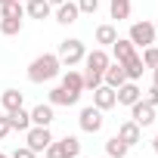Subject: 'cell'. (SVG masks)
Here are the masks:
<instances>
[{
	"label": "cell",
	"instance_id": "cell-1",
	"mask_svg": "<svg viewBox=\"0 0 158 158\" xmlns=\"http://www.w3.org/2000/svg\"><path fill=\"white\" fill-rule=\"evenodd\" d=\"M59 68H62L59 56H56V53H44V56H37V59L28 65V81H31V84L53 81V77L59 74Z\"/></svg>",
	"mask_w": 158,
	"mask_h": 158
},
{
	"label": "cell",
	"instance_id": "cell-2",
	"mask_svg": "<svg viewBox=\"0 0 158 158\" xmlns=\"http://www.w3.org/2000/svg\"><path fill=\"white\" fill-rule=\"evenodd\" d=\"M44 152H47V158H77L81 155V139L77 136H62V139H53Z\"/></svg>",
	"mask_w": 158,
	"mask_h": 158
},
{
	"label": "cell",
	"instance_id": "cell-3",
	"mask_svg": "<svg viewBox=\"0 0 158 158\" xmlns=\"http://www.w3.org/2000/svg\"><path fill=\"white\" fill-rule=\"evenodd\" d=\"M59 62L62 65H77V62H84V56H87V50H84V40H77V37H68V40H62L59 44Z\"/></svg>",
	"mask_w": 158,
	"mask_h": 158
},
{
	"label": "cell",
	"instance_id": "cell-4",
	"mask_svg": "<svg viewBox=\"0 0 158 158\" xmlns=\"http://www.w3.org/2000/svg\"><path fill=\"white\" fill-rule=\"evenodd\" d=\"M155 37H158V31H155V25L152 22H133L130 25V44L133 47H152L155 44Z\"/></svg>",
	"mask_w": 158,
	"mask_h": 158
},
{
	"label": "cell",
	"instance_id": "cell-5",
	"mask_svg": "<svg viewBox=\"0 0 158 158\" xmlns=\"http://www.w3.org/2000/svg\"><path fill=\"white\" fill-rule=\"evenodd\" d=\"M77 124H81L84 133H99L102 124H106V118H102V112L96 106H87V109H81V115H77Z\"/></svg>",
	"mask_w": 158,
	"mask_h": 158
},
{
	"label": "cell",
	"instance_id": "cell-6",
	"mask_svg": "<svg viewBox=\"0 0 158 158\" xmlns=\"http://www.w3.org/2000/svg\"><path fill=\"white\" fill-rule=\"evenodd\" d=\"M50 143H53V133H50V127H37V124H31V127L25 130V146H28V149H34V152H44Z\"/></svg>",
	"mask_w": 158,
	"mask_h": 158
},
{
	"label": "cell",
	"instance_id": "cell-7",
	"mask_svg": "<svg viewBox=\"0 0 158 158\" xmlns=\"http://www.w3.org/2000/svg\"><path fill=\"white\" fill-rule=\"evenodd\" d=\"M130 121H133V124H139V127L155 124V106H152V102H146V99H136V102L130 106Z\"/></svg>",
	"mask_w": 158,
	"mask_h": 158
},
{
	"label": "cell",
	"instance_id": "cell-8",
	"mask_svg": "<svg viewBox=\"0 0 158 158\" xmlns=\"http://www.w3.org/2000/svg\"><path fill=\"white\" fill-rule=\"evenodd\" d=\"M115 99H118V106H133L136 99H143V90L136 87V81H124L115 90Z\"/></svg>",
	"mask_w": 158,
	"mask_h": 158
},
{
	"label": "cell",
	"instance_id": "cell-9",
	"mask_svg": "<svg viewBox=\"0 0 158 158\" xmlns=\"http://www.w3.org/2000/svg\"><path fill=\"white\" fill-rule=\"evenodd\" d=\"M93 106H96L99 112H109L112 106H118V99H115V87H109V84H99V87L93 90Z\"/></svg>",
	"mask_w": 158,
	"mask_h": 158
},
{
	"label": "cell",
	"instance_id": "cell-10",
	"mask_svg": "<svg viewBox=\"0 0 158 158\" xmlns=\"http://www.w3.org/2000/svg\"><path fill=\"white\" fill-rule=\"evenodd\" d=\"M84 62H87V68H84V71H96V74H102V71L109 68V62H112V59H109V53H106L102 47H96L93 53H87V56H84Z\"/></svg>",
	"mask_w": 158,
	"mask_h": 158
},
{
	"label": "cell",
	"instance_id": "cell-11",
	"mask_svg": "<svg viewBox=\"0 0 158 158\" xmlns=\"http://www.w3.org/2000/svg\"><path fill=\"white\" fill-rule=\"evenodd\" d=\"M124 81H127L124 65H121V62H109V68L102 71V84H109V87H115V90H118Z\"/></svg>",
	"mask_w": 158,
	"mask_h": 158
},
{
	"label": "cell",
	"instance_id": "cell-12",
	"mask_svg": "<svg viewBox=\"0 0 158 158\" xmlns=\"http://www.w3.org/2000/svg\"><path fill=\"white\" fill-rule=\"evenodd\" d=\"M112 53H115V62H121V65H124V62H130V59L136 56V47H133L130 40L118 37V40L112 44Z\"/></svg>",
	"mask_w": 158,
	"mask_h": 158
},
{
	"label": "cell",
	"instance_id": "cell-13",
	"mask_svg": "<svg viewBox=\"0 0 158 158\" xmlns=\"http://www.w3.org/2000/svg\"><path fill=\"white\" fill-rule=\"evenodd\" d=\"M77 16H81V10H77V3H59V10H56V22L59 25H74L77 22Z\"/></svg>",
	"mask_w": 158,
	"mask_h": 158
},
{
	"label": "cell",
	"instance_id": "cell-14",
	"mask_svg": "<svg viewBox=\"0 0 158 158\" xmlns=\"http://www.w3.org/2000/svg\"><path fill=\"white\" fill-rule=\"evenodd\" d=\"M53 118H56V115H53V106H50V102H47V106L40 102V106L31 109V124H37V127H50Z\"/></svg>",
	"mask_w": 158,
	"mask_h": 158
},
{
	"label": "cell",
	"instance_id": "cell-15",
	"mask_svg": "<svg viewBox=\"0 0 158 158\" xmlns=\"http://www.w3.org/2000/svg\"><path fill=\"white\" fill-rule=\"evenodd\" d=\"M118 136H121L127 146H136V143L143 139V127H139V124H133V121H124V124L118 127Z\"/></svg>",
	"mask_w": 158,
	"mask_h": 158
},
{
	"label": "cell",
	"instance_id": "cell-16",
	"mask_svg": "<svg viewBox=\"0 0 158 158\" xmlns=\"http://www.w3.org/2000/svg\"><path fill=\"white\" fill-rule=\"evenodd\" d=\"M22 102H25V96H22V90H3V96H0V106H3V112L10 115V112H16V109H22Z\"/></svg>",
	"mask_w": 158,
	"mask_h": 158
},
{
	"label": "cell",
	"instance_id": "cell-17",
	"mask_svg": "<svg viewBox=\"0 0 158 158\" xmlns=\"http://www.w3.org/2000/svg\"><path fill=\"white\" fill-rule=\"evenodd\" d=\"M77 99H81V93H71V90H65V87L50 90V106H74Z\"/></svg>",
	"mask_w": 158,
	"mask_h": 158
},
{
	"label": "cell",
	"instance_id": "cell-18",
	"mask_svg": "<svg viewBox=\"0 0 158 158\" xmlns=\"http://www.w3.org/2000/svg\"><path fill=\"white\" fill-rule=\"evenodd\" d=\"M25 13H28L31 19H50L53 6L47 3V0H28V3H25Z\"/></svg>",
	"mask_w": 158,
	"mask_h": 158
},
{
	"label": "cell",
	"instance_id": "cell-19",
	"mask_svg": "<svg viewBox=\"0 0 158 158\" xmlns=\"http://www.w3.org/2000/svg\"><path fill=\"white\" fill-rule=\"evenodd\" d=\"M127 149H130V146H127L118 133H115L112 139H106V155H109V158H127Z\"/></svg>",
	"mask_w": 158,
	"mask_h": 158
},
{
	"label": "cell",
	"instance_id": "cell-20",
	"mask_svg": "<svg viewBox=\"0 0 158 158\" xmlns=\"http://www.w3.org/2000/svg\"><path fill=\"white\" fill-rule=\"evenodd\" d=\"M62 87H65V90H71V93H81V90H84V74L68 68V71H65V77H62Z\"/></svg>",
	"mask_w": 158,
	"mask_h": 158
},
{
	"label": "cell",
	"instance_id": "cell-21",
	"mask_svg": "<svg viewBox=\"0 0 158 158\" xmlns=\"http://www.w3.org/2000/svg\"><path fill=\"white\" fill-rule=\"evenodd\" d=\"M10 124H13V130H28L31 127V112H25V109L10 112Z\"/></svg>",
	"mask_w": 158,
	"mask_h": 158
},
{
	"label": "cell",
	"instance_id": "cell-22",
	"mask_svg": "<svg viewBox=\"0 0 158 158\" xmlns=\"http://www.w3.org/2000/svg\"><path fill=\"white\" fill-rule=\"evenodd\" d=\"M118 40V31H115V25H99L96 28V44H102V47H112Z\"/></svg>",
	"mask_w": 158,
	"mask_h": 158
},
{
	"label": "cell",
	"instance_id": "cell-23",
	"mask_svg": "<svg viewBox=\"0 0 158 158\" xmlns=\"http://www.w3.org/2000/svg\"><path fill=\"white\" fill-rule=\"evenodd\" d=\"M109 10H112V19L124 22V19H130V0H112Z\"/></svg>",
	"mask_w": 158,
	"mask_h": 158
},
{
	"label": "cell",
	"instance_id": "cell-24",
	"mask_svg": "<svg viewBox=\"0 0 158 158\" xmlns=\"http://www.w3.org/2000/svg\"><path fill=\"white\" fill-rule=\"evenodd\" d=\"M143 59L139 56H133L130 62H124V71H127V81H139V77H143Z\"/></svg>",
	"mask_w": 158,
	"mask_h": 158
},
{
	"label": "cell",
	"instance_id": "cell-25",
	"mask_svg": "<svg viewBox=\"0 0 158 158\" xmlns=\"http://www.w3.org/2000/svg\"><path fill=\"white\" fill-rule=\"evenodd\" d=\"M0 13H3L6 19H22V16H25V6L19 3V0H10V3L0 6Z\"/></svg>",
	"mask_w": 158,
	"mask_h": 158
},
{
	"label": "cell",
	"instance_id": "cell-26",
	"mask_svg": "<svg viewBox=\"0 0 158 158\" xmlns=\"http://www.w3.org/2000/svg\"><path fill=\"white\" fill-rule=\"evenodd\" d=\"M19 31H22V19H6V16H3V22H0V34L13 37V34H19Z\"/></svg>",
	"mask_w": 158,
	"mask_h": 158
},
{
	"label": "cell",
	"instance_id": "cell-27",
	"mask_svg": "<svg viewBox=\"0 0 158 158\" xmlns=\"http://www.w3.org/2000/svg\"><path fill=\"white\" fill-rule=\"evenodd\" d=\"M139 59H143L146 68H158V47H155V44H152V47H143V56H139Z\"/></svg>",
	"mask_w": 158,
	"mask_h": 158
},
{
	"label": "cell",
	"instance_id": "cell-28",
	"mask_svg": "<svg viewBox=\"0 0 158 158\" xmlns=\"http://www.w3.org/2000/svg\"><path fill=\"white\" fill-rule=\"evenodd\" d=\"M102 84V74H96V71H84V90H96Z\"/></svg>",
	"mask_w": 158,
	"mask_h": 158
},
{
	"label": "cell",
	"instance_id": "cell-29",
	"mask_svg": "<svg viewBox=\"0 0 158 158\" xmlns=\"http://www.w3.org/2000/svg\"><path fill=\"white\" fill-rule=\"evenodd\" d=\"M77 10L87 13V16H93V13L99 10V0H77Z\"/></svg>",
	"mask_w": 158,
	"mask_h": 158
},
{
	"label": "cell",
	"instance_id": "cell-30",
	"mask_svg": "<svg viewBox=\"0 0 158 158\" xmlns=\"http://www.w3.org/2000/svg\"><path fill=\"white\" fill-rule=\"evenodd\" d=\"M34 155H37L34 149H28V146H19V149H13V155H10V158H34Z\"/></svg>",
	"mask_w": 158,
	"mask_h": 158
},
{
	"label": "cell",
	"instance_id": "cell-31",
	"mask_svg": "<svg viewBox=\"0 0 158 158\" xmlns=\"http://www.w3.org/2000/svg\"><path fill=\"white\" fill-rule=\"evenodd\" d=\"M10 130H13V124H10V115H0V139H3V136H10Z\"/></svg>",
	"mask_w": 158,
	"mask_h": 158
},
{
	"label": "cell",
	"instance_id": "cell-32",
	"mask_svg": "<svg viewBox=\"0 0 158 158\" xmlns=\"http://www.w3.org/2000/svg\"><path fill=\"white\" fill-rule=\"evenodd\" d=\"M146 102H152L155 109H158V87L152 84V90H149V96H146Z\"/></svg>",
	"mask_w": 158,
	"mask_h": 158
},
{
	"label": "cell",
	"instance_id": "cell-33",
	"mask_svg": "<svg viewBox=\"0 0 158 158\" xmlns=\"http://www.w3.org/2000/svg\"><path fill=\"white\" fill-rule=\"evenodd\" d=\"M152 81H155V87H158V68H152Z\"/></svg>",
	"mask_w": 158,
	"mask_h": 158
},
{
	"label": "cell",
	"instance_id": "cell-34",
	"mask_svg": "<svg viewBox=\"0 0 158 158\" xmlns=\"http://www.w3.org/2000/svg\"><path fill=\"white\" fill-rule=\"evenodd\" d=\"M152 149H155V155H158V133H155V139H152Z\"/></svg>",
	"mask_w": 158,
	"mask_h": 158
},
{
	"label": "cell",
	"instance_id": "cell-35",
	"mask_svg": "<svg viewBox=\"0 0 158 158\" xmlns=\"http://www.w3.org/2000/svg\"><path fill=\"white\" fill-rule=\"evenodd\" d=\"M47 3H50V6H59V3H65V0H47Z\"/></svg>",
	"mask_w": 158,
	"mask_h": 158
},
{
	"label": "cell",
	"instance_id": "cell-36",
	"mask_svg": "<svg viewBox=\"0 0 158 158\" xmlns=\"http://www.w3.org/2000/svg\"><path fill=\"white\" fill-rule=\"evenodd\" d=\"M3 3H10V0H0V6H3Z\"/></svg>",
	"mask_w": 158,
	"mask_h": 158
},
{
	"label": "cell",
	"instance_id": "cell-37",
	"mask_svg": "<svg viewBox=\"0 0 158 158\" xmlns=\"http://www.w3.org/2000/svg\"><path fill=\"white\" fill-rule=\"evenodd\" d=\"M0 158H10V155H3V152H0Z\"/></svg>",
	"mask_w": 158,
	"mask_h": 158
},
{
	"label": "cell",
	"instance_id": "cell-38",
	"mask_svg": "<svg viewBox=\"0 0 158 158\" xmlns=\"http://www.w3.org/2000/svg\"><path fill=\"white\" fill-rule=\"evenodd\" d=\"M155 31H158V22H155Z\"/></svg>",
	"mask_w": 158,
	"mask_h": 158
},
{
	"label": "cell",
	"instance_id": "cell-39",
	"mask_svg": "<svg viewBox=\"0 0 158 158\" xmlns=\"http://www.w3.org/2000/svg\"><path fill=\"white\" fill-rule=\"evenodd\" d=\"M102 158H109V155H102Z\"/></svg>",
	"mask_w": 158,
	"mask_h": 158
}]
</instances>
